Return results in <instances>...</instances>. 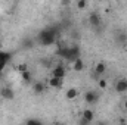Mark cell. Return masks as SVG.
<instances>
[{"instance_id": "1", "label": "cell", "mask_w": 127, "mask_h": 125, "mask_svg": "<svg viewBox=\"0 0 127 125\" xmlns=\"http://www.w3.org/2000/svg\"><path fill=\"white\" fill-rule=\"evenodd\" d=\"M38 40H40V44L43 46H50L56 41V37H55V31H50V30H43L38 35Z\"/></svg>"}, {"instance_id": "2", "label": "cell", "mask_w": 127, "mask_h": 125, "mask_svg": "<svg viewBox=\"0 0 127 125\" xmlns=\"http://www.w3.org/2000/svg\"><path fill=\"white\" fill-rule=\"evenodd\" d=\"M66 75V69L64 65H56L53 69H52V77H58V78H65Z\"/></svg>"}, {"instance_id": "3", "label": "cell", "mask_w": 127, "mask_h": 125, "mask_svg": "<svg viewBox=\"0 0 127 125\" xmlns=\"http://www.w3.org/2000/svg\"><path fill=\"white\" fill-rule=\"evenodd\" d=\"M84 100L89 104H95L96 102L99 100V94L96 93V91H87V93L84 94Z\"/></svg>"}, {"instance_id": "4", "label": "cell", "mask_w": 127, "mask_h": 125, "mask_svg": "<svg viewBox=\"0 0 127 125\" xmlns=\"http://www.w3.org/2000/svg\"><path fill=\"white\" fill-rule=\"evenodd\" d=\"M64 85V78H58V77H50L49 78V87L52 88H59Z\"/></svg>"}, {"instance_id": "5", "label": "cell", "mask_w": 127, "mask_h": 125, "mask_svg": "<svg viewBox=\"0 0 127 125\" xmlns=\"http://www.w3.org/2000/svg\"><path fill=\"white\" fill-rule=\"evenodd\" d=\"M83 119H81V122L83 124H89V122H92L93 121V118H95V113H93V110H90V109H86V110H83Z\"/></svg>"}, {"instance_id": "6", "label": "cell", "mask_w": 127, "mask_h": 125, "mask_svg": "<svg viewBox=\"0 0 127 125\" xmlns=\"http://www.w3.org/2000/svg\"><path fill=\"white\" fill-rule=\"evenodd\" d=\"M115 91L117 93H126L127 91V80H118L115 83Z\"/></svg>"}, {"instance_id": "7", "label": "cell", "mask_w": 127, "mask_h": 125, "mask_svg": "<svg viewBox=\"0 0 127 125\" xmlns=\"http://www.w3.org/2000/svg\"><path fill=\"white\" fill-rule=\"evenodd\" d=\"M0 94H1V97H3V99H6V100H12V99L15 97L13 90H12V88H9V87H4V88H1Z\"/></svg>"}, {"instance_id": "8", "label": "cell", "mask_w": 127, "mask_h": 125, "mask_svg": "<svg viewBox=\"0 0 127 125\" xmlns=\"http://www.w3.org/2000/svg\"><path fill=\"white\" fill-rule=\"evenodd\" d=\"M72 69L75 71V72H80V71H83L84 69V62L81 61V58L78 56L75 61H72Z\"/></svg>"}, {"instance_id": "9", "label": "cell", "mask_w": 127, "mask_h": 125, "mask_svg": "<svg viewBox=\"0 0 127 125\" xmlns=\"http://www.w3.org/2000/svg\"><path fill=\"white\" fill-rule=\"evenodd\" d=\"M66 99L68 100H74V99H77V96H78V90L75 88V87H71V88H68L66 90Z\"/></svg>"}, {"instance_id": "10", "label": "cell", "mask_w": 127, "mask_h": 125, "mask_svg": "<svg viewBox=\"0 0 127 125\" xmlns=\"http://www.w3.org/2000/svg\"><path fill=\"white\" fill-rule=\"evenodd\" d=\"M89 24L93 25V27H97V25L100 24V16H99L97 13H90V16H89Z\"/></svg>"}, {"instance_id": "11", "label": "cell", "mask_w": 127, "mask_h": 125, "mask_svg": "<svg viewBox=\"0 0 127 125\" xmlns=\"http://www.w3.org/2000/svg\"><path fill=\"white\" fill-rule=\"evenodd\" d=\"M105 71H106V65L103 62H99V63H96V66H95V72L97 74V75H103L105 74Z\"/></svg>"}, {"instance_id": "12", "label": "cell", "mask_w": 127, "mask_h": 125, "mask_svg": "<svg viewBox=\"0 0 127 125\" xmlns=\"http://www.w3.org/2000/svg\"><path fill=\"white\" fill-rule=\"evenodd\" d=\"M32 90H34L35 94L43 93V91H44V84H43V83H35V84L32 85Z\"/></svg>"}, {"instance_id": "13", "label": "cell", "mask_w": 127, "mask_h": 125, "mask_svg": "<svg viewBox=\"0 0 127 125\" xmlns=\"http://www.w3.org/2000/svg\"><path fill=\"white\" fill-rule=\"evenodd\" d=\"M21 78H22V81L24 83H30L32 80V75H31V72L30 71H25V72H22L21 74Z\"/></svg>"}, {"instance_id": "14", "label": "cell", "mask_w": 127, "mask_h": 125, "mask_svg": "<svg viewBox=\"0 0 127 125\" xmlns=\"http://www.w3.org/2000/svg\"><path fill=\"white\" fill-rule=\"evenodd\" d=\"M0 61L6 65V63L10 61V53H7V52H0Z\"/></svg>"}, {"instance_id": "15", "label": "cell", "mask_w": 127, "mask_h": 125, "mask_svg": "<svg viewBox=\"0 0 127 125\" xmlns=\"http://www.w3.org/2000/svg\"><path fill=\"white\" fill-rule=\"evenodd\" d=\"M77 7H78L80 10L86 9V7H87V0H78V1H77Z\"/></svg>"}, {"instance_id": "16", "label": "cell", "mask_w": 127, "mask_h": 125, "mask_svg": "<svg viewBox=\"0 0 127 125\" xmlns=\"http://www.w3.org/2000/svg\"><path fill=\"white\" fill-rule=\"evenodd\" d=\"M16 69L22 74V72H25V71H28V65L27 63H19L18 66H16Z\"/></svg>"}, {"instance_id": "17", "label": "cell", "mask_w": 127, "mask_h": 125, "mask_svg": "<svg viewBox=\"0 0 127 125\" xmlns=\"http://www.w3.org/2000/svg\"><path fill=\"white\" fill-rule=\"evenodd\" d=\"M97 84H99V88H102V90H105V88H106V81H105L103 78H99Z\"/></svg>"}, {"instance_id": "18", "label": "cell", "mask_w": 127, "mask_h": 125, "mask_svg": "<svg viewBox=\"0 0 127 125\" xmlns=\"http://www.w3.org/2000/svg\"><path fill=\"white\" fill-rule=\"evenodd\" d=\"M27 122H28V124H40V121H38V119H28Z\"/></svg>"}, {"instance_id": "19", "label": "cell", "mask_w": 127, "mask_h": 125, "mask_svg": "<svg viewBox=\"0 0 127 125\" xmlns=\"http://www.w3.org/2000/svg\"><path fill=\"white\" fill-rule=\"evenodd\" d=\"M3 68H4V63L0 61V74H1V71H3Z\"/></svg>"}, {"instance_id": "20", "label": "cell", "mask_w": 127, "mask_h": 125, "mask_svg": "<svg viewBox=\"0 0 127 125\" xmlns=\"http://www.w3.org/2000/svg\"><path fill=\"white\" fill-rule=\"evenodd\" d=\"M124 109H126V110H127V99H126V100H124Z\"/></svg>"}]
</instances>
